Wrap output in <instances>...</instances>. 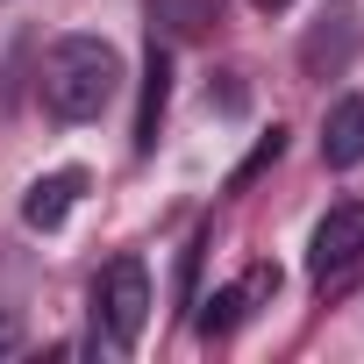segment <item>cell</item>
I'll return each instance as SVG.
<instances>
[{
  "mask_svg": "<svg viewBox=\"0 0 364 364\" xmlns=\"http://www.w3.org/2000/svg\"><path fill=\"white\" fill-rule=\"evenodd\" d=\"M122 93V50L107 36H58L43 58V107L58 122H93L107 100Z\"/></svg>",
  "mask_w": 364,
  "mask_h": 364,
  "instance_id": "cell-1",
  "label": "cell"
},
{
  "mask_svg": "<svg viewBox=\"0 0 364 364\" xmlns=\"http://www.w3.org/2000/svg\"><path fill=\"white\" fill-rule=\"evenodd\" d=\"M143 321H150V272H143V257H114L93 286V343L129 357L143 343Z\"/></svg>",
  "mask_w": 364,
  "mask_h": 364,
  "instance_id": "cell-2",
  "label": "cell"
},
{
  "mask_svg": "<svg viewBox=\"0 0 364 364\" xmlns=\"http://www.w3.org/2000/svg\"><path fill=\"white\" fill-rule=\"evenodd\" d=\"M357 264H364V208L343 200L307 236V279H314V293H343L357 279Z\"/></svg>",
  "mask_w": 364,
  "mask_h": 364,
  "instance_id": "cell-3",
  "label": "cell"
},
{
  "mask_svg": "<svg viewBox=\"0 0 364 364\" xmlns=\"http://www.w3.org/2000/svg\"><path fill=\"white\" fill-rule=\"evenodd\" d=\"M272 293H279V264H250L236 286H222V293L200 300V336H208V343H215V336H236Z\"/></svg>",
  "mask_w": 364,
  "mask_h": 364,
  "instance_id": "cell-4",
  "label": "cell"
},
{
  "mask_svg": "<svg viewBox=\"0 0 364 364\" xmlns=\"http://www.w3.org/2000/svg\"><path fill=\"white\" fill-rule=\"evenodd\" d=\"M79 193H86V171H79V164H65V171H43L36 186L22 193V222L50 236V229H65V215L79 208Z\"/></svg>",
  "mask_w": 364,
  "mask_h": 364,
  "instance_id": "cell-5",
  "label": "cell"
},
{
  "mask_svg": "<svg viewBox=\"0 0 364 364\" xmlns=\"http://www.w3.org/2000/svg\"><path fill=\"white\" fill-rule=\"evenodd\" d=\"M164 100H171V50L150 36V58H143V100H136V157H150V150H157Z\"/></svg>",
  "mask_w": 364,
  "mask_h": 364,
  "instance_id": "cell-6",
  "label": "cell"
},
{
  "mask_svg": "<svg viewBox=\"0 0 364 364\" xmlns=\"http://www.w3.org/2000/svg\"><path fill=\"white\" fill-rule=\"evenodd\" d=\"M321 164H328V171L364 164V100H357V93H343V100L321 114Z\"/></svg>",
  "mask_w": 364,
  "mask_h": 364,
  "instance_id": "cell-7",
  "label": "cell"
},
{
  "mask_svg": "<svg viewBox=\"0 0 364 364\" xmlns=\"http://www.w3.org/2000/svg\"><path fill=\"white\" fill-rule=\"evenodd\" d=\"M143 15H150L157 43H193L222 22V0H143Z\"/></svg>",
  "mask_w": 364,
  "mask_h": 364,
  "instance_id": "cell-8",
  "label": "cell"
},
{
  "mask_svg": "<svg viewBox=\"0 0 364 364\" xmlns=\"http://www.w3.org/2000/svg\"><path fill=\"white\" fill-rule=\"evenodd\" d=\"M279 157H286V129L272 122V129H264V136L250 143V157H243V164L229 171V193H243V186H257V178H264V171H272Z\"/></svg>",
  "mask_w": 364,
  "mask_h": 364,
  "instance_id": "cell-9",
  "label": "cell"
},
{
  "mask_svg": "<svg viewBox=\"0 0 364 364\" xmlns=\"http://www.w3.org/2000/svg\"><path fill=\"white\" fill-rule=\"evenodd\" d=\"M0 357H22V321H0Z\"/></svg>",
  "mask_w": 364,
  "mask_h": 364,
  "instance_id": "cell-10",
  "label": "cell"
},
{
  "mask_svg": "<svg viewBox=\"0 0 364 364\" xmlns=\"http://www.w3.org/2000/svg\"><path fill=\"white\" fill-rule=\"evenodd\" d=\"M250 8H257V15H286V8H293V0H250Z\"/></svg>",
  "mask_w": 364,
  "mask_h": 364,
  "instance_id": "cell-11",
  "label": "cell"
}]
</instances>
